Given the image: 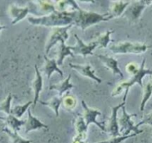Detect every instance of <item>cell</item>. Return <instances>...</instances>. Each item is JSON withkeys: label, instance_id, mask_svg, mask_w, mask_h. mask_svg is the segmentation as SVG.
<instances>
[{"label": "cell", "instance_id": "1", "mask_svg": "<svg viewBox=\"0 0 152 143\" xmlns=\"http://www.w3.org/2000/svg\"><path fill=\"white\" fill-rule=\"evenodd\" d=\"M28 21L33 26L64 27L73 23V11H55L46 16L39 17H28Z\"/></svg>", "mask_w": 152, "mask_h": 143}, {"label": "cell", "instance_id": "2", "mask_svg": "<svg viewBox=\"0 0 152 143\" xmlns=\"http://www.w3.org/2000/svg\"><path fill=\"white\" fill-rule=\"evenodd\" d=\"M111 20L109 14H99L93 11H87L81 9L79 6L73 10V23L81 28L83 31H85L87 28L96 25L101 22L108 21Z\"/></svg>", "mask_w": 152, "mask_h": 143}, {"label": "cell", "instance_id": "3", "mask_svg": "<svg viewBox=\"0 0 152 143\" xmlns=\"http://www.w3.org/2000/svg\"><path fill=\"white\" fill-rule=\"evenodd\" d=\"M145 58H144L142 62L141 65L140 66V69H139L138 71L136 72L135 74L132 75V77L131 78V79L128 80V81H125V82L121 83L120 84L117 86L116 88L114 89L113 91L111 93V96H116L120 94L122 91L125 90V93L124 95V98L122 101H126L127 96H128V92H129V89L131 87L134 85V84H137L143 88V84H142V79L145 75H152V70L148 69L145 68Z\"/></svg>", "mask_w": 152, "mask_h": 143}, {"label": "cell", "instance_id": "4", "mask_svg": "<svg viewBox=\"0 0 152 143\" xmlns=\"http://www.w3.org/2000/svg\"><path fill=\"white\" fill-rule=\"evenodd\" d=\"M148 46L144 43L122 42L109 46L110 51L113 54H142L145 52Z\"/></svg>", "mask_w": 152, "mask_h": 143}, {"label": "cell", "instance_id": "5", "mask_svg": "<svg viewBox=\"0 0 152 143\" xmlns=\"http://www.w3.org/2000/svg\"><path fill=\"white\" fill-rule=\"evenodd\" d=\"M152 4V1H134L130 2L122 17L126 18L130 23H135L141 17L146 7Z\"/></svg>", "mask_w": 152, "mask_h": 143}, {"label": "cell", "instance_id": "6", "mask_svg": "<svg viewBox=\"0 0 152 143\" xmlns=\"http://www.w3.org/2000/svg\"><path fill=\"white\" fill-rule=\"evenodd\" d=\"M121 109H122V114L120 119L118 120L119 126H120L119 132L122 133L123 136L130 135V133L131 131L134 132V134H137V135L143 133V130L139 129V128H137V125H134V122L132 120V117L137 116V114L136 113L129 114V113H127L125 106L122 107Z\"/></svg>", "mask_w": 152, "mask_h": 143}, {"label": "cell", "instance_id": "7", "mask_svg": "<svg viewBox=\"0 0 152 143\" xmlns=\"http://www.w3.org/2000/svg\"><path fill=\"white\" fill-rule=\"evenodd\" d=\"M72 24H70L67 26H64V27H58L55 28L52 31V34L50 36L49 41H48L47 44L46 46V55L50 52L51 49L55 45L57 44L58 42H61V43H65L66 40L68 39L69 34H68V30L73 26Z\"/></svg>", "mask_w": 152, "mask_h": 143}, {"label": "cell", "instance_id": "8", "mask_svg": "<svg viewBox=\"0 0 152 143\" xmlns=\"http://www.w3.org/2000/svg\"><path fill=\"white\" fill-rule=\"evenodd\" d=\"M125 102L122 101L119 104L116 105V106L111 107V116L109 119L108 126L106 128V131H107L110 134V135L112 137H116L120 136L117 114L119 109L122 108V107L125 106Z\"/></svg>", "mask_w": 152, "mask_h": 143}, {"label": "cell", "instance_id": "9", "mask_svg": "<svg viewBox=\"0 0 152 143\" xmlns=\"http://www.w3.org/2000/svg\"><path fill=\"white\" fill-rule=\"evenodd\" d=\"M81 105H82V107H84V113L83 117H84V120H85L87 126H89L90 124H95V125H97L102 131H106V128H105L104 123L98 122L97 119H96L98 116H101V115H102L101 111L96 110V109L90 108L84 100L81 101Z\"/></svg>", "mask_w": 152, "mask_h": 143}, {"label": "cell", "instance_id": "10", "mask_svg": "<svg viewBox=\"0 0 152 143\" xmlns=\"http://www.w3.org/2000/svg\"><path fill=\"white\" fill-rule=\"evenodd\" d=\"M74 37L76 40V44L73 46H69L70 50L73 54L80 55L83 57H87V55H93V51L97 48L95 43H91L90 44L87 45L84 43L82 40L78 37L77 34H75Z\"/></svg>", "mask_w": 152, "mask_h": 143}, {"label": "cell", "instance_id": "11", "mask_svg": "<svg viewBox=\"0 0 152 143\" xmlns=\"http://www.w3.org/2000/svg\"><path fill=\"white\" fill-rule=\"evenodd\" d=\"M69 66L72 69L76 70L81 75H84V76L87 77V78L96 81L98 84H101L102 83V80L100 79V78H99V77H97L95 75V70H93L92 69L91 66L89 65V64H87V65H81V64H73L72 63H69Z\"/></svg>", "mask_w": 152, "mask_h": 143}, {"label": "cell", "instance_id": "12", "mask_svg": "<svg viewBox=\"0 0 152 143\" xmlns=\"http://www.w3.org/2000/svg\"><path fill=\"white\" fill-rule=\"evenodd\" d=\"M96 57L101 60V61L104 64L105 66H107L111 70V72L114 75H118L121 78H124L123 73L119 67V63L115 58L103 55H97Z\"/></svg>", "mask_w": 152, "mask_h": 143}, {"label": "cell", "instance_id": "13", "mask_svg": "<svg viewBox=\"0 0 152 143\" xmlns=\"http://www.w3.org/2000/svg\"><path fill=\"white\" fill-rule=\"evenodd\" d=\"M41 128L48 129L49 127L45 125L44 123H43L40 119H38L37 118L34 116L31 112L30 109L28 108V119L26 120V124H25L26 134H28L30 131L41 129Z\"/></svg>", "mask_w": 152, "mask_h": 143}, {"label": "cell", "instance_id": "14", "mask_svg": "<svg viewBox=\"0 0 152 143\" xmlns=\"http://www.w3.org/2000/svg\"><path fill=\"white\" fill-rule=\"evenodd\" d=\"M35 73H36V76H35V79L34 80L33 84H32V87H33L34 90V97L33 101V106L34 107L36 106L37 103L39 101V98H40V94L41 93L42 90H43V78L40 74V72L38 69L37 65L34 66Z\"/></svg>", "mask_w": 152, "mask_h": 143}, {"label": "cell", "instance_id": "15", "mask_svg": "<svg viewBox=\"0 0 152 143\" xmlns=\"http://www.w3.org/2000/svg\"><path fill=\"white\" fill-rule=\"evenodd\" d=\"M9 13L11 17L13 18L11 24L14 25L26 18L28 13H30V11H29L28 6L24 7V8H19L16 5H11V7L9 8Z\"/></svg>", "mask_w": 152, "mask_h": 143}, {"label": "cell", "instance_id": "16", "mask_svg": "<svg viewBox=\"0 0 152 143\" xmlns=\"http://www.w3.org/2000/svg\"><path fill=\"white\" fill-rule=\"evenodd\" d=\"M44 60H45V65L43 69V71L44 72L45 75L47 76L48 79L51 78V75L55 72H57L58 73L60 74L61 77H63L64 73L61 71V69L58 67V63L55 59H49L47 57V55H44Z\"/></svg>", "mask_w": 152, "mask_h": 143}, {"label": "cell", "instance_id": "17", "mask_svg": "<svg viewBox=\"0 0 152 143\" xmlns=\"http://www.w3.org/2000/svg\"><path fill=\"white\" fill-rule=\"evenodd\" d=\"M129 4L130 2H122V1L113 2L108 13L110 18L113 19L122 16Z\"/></svg>", "mask_w": 152, "mask_h": 143}, {"label": "cell", "instance_id": "18", "mask_svg": "<svg viewBox=\"0 0 152 143\" xmlns=\"http://www.w3.org/2000/svg\"><path fill=\"white\" fill-rule=\"evenodd\" d=\"M71 74L68 75L64 81H62L61 82L58 83L57 84H53V85H51L49 87V90H56L57 92H58V94L59 96L63 97V95L64 93H65L66 92L68 91V90H71L72 88L74 87V86L70 83V79H71Z\"/></svg>", "mask_w": 152, "mask_h": 143}, {"label": "cell", "instance_id": "19", "mask_svg": "<svg viewBox=\"0 0 152 143\" xmlns=\"http://www.w3.org/2000/svg\"><path fill=\"white\" fill-rule=\"evenodd\" d=\"M113 33H114V31L107 30L104 33L99 34L95 37L94 41H93L92 43H95L99 49H104V48L107 47L108 44L111 42L110 35Z\"/></svg>", "mask_w": 152, "mask_h": 143}, {"label": "cell", "instance_id": "20", "mask_svg": "<svg viewBox=\"0 0 152 143\" xmlns=\"http://www.w3.org/2000/svg\"><path fill=\"white\" fill-rule=\"evenodd\" d=\"M75 127V131H77V134L76 135L78 136L84 141H85V139H87L88 126H87L85 120H84V117L81 115H78L77 119H76Z\"/></svg>", "mask_w": 152, "mask_h": 143}, {"label": "cell", "instance_id": "21", "mask_svg": "<svg viewBox=\"0 0 152 143\" xmlns=\"http://www.w3.org/2000/svg\"><path fill=\"white\" fill-rule=\"evenodd\" d=\"M35 8H37V11H40V15L46 16L48 14H51L53 11H56L55 9V5H54L53 2H33Z\"/></svg>", "mask_w": 152, "mask_h": 143}, {"label": "cell", "instance_id": "22", "mask_svg": "<svg viewBox=\"0 0 152 143\" xmlns=\"http://www.w3.org/2000/svg\"><path fill=\"white\" fill-rule=\"evenodd\" d=\"M1 119H3L5 123H6V125L9 126L13 131H16V132L20 131V128L26 124V120L19 119L18 118L15 117V116L11 114L8 115L5 118L1 117Z\"/></svg>", "mask_w": 152, "mask_h": 143}, {"label": "cell", "instance_id": "23", "mask_svg": "<svg viewBox=\"0 0 152 143\" xmlns=\"http://www.w3.org/2000/svg\"><path fill=\"white\" fill-rule=\"evenodd\" d=\"M71 56L74 57V54L70 50L69 46H66L65 43H61L57 52V63L58 66H61L64 62V60L66 57Z\"/></svg>", "mask_w": 152, "mask_h": 143}, {"label": "cell", "instance_id": "24", "mask_svg": "<svg viewBox=\"0 0 152 143\" xmlns=\"http://www.w3.org/2000/svg\"><path fill=\"white\" fill-rule=\"evenodd\" d=\"M62 99L63 97L61 96H55L54 98H51L50 100H49L48 101H40V103L41 104L45 105V106H47L49 107H50L55 113V116L58 117L59 116V108L61 104H62Z\"/></svg>", "mask_w": 152, "mask_h": 143}, {"label": "cell", "instance_id": "25", "mask_svg": "<svg viewBox=\"0 0 152 143\" xmlns=\"http://www.w3.org/2000/svg\"><path fill=\"white\" fill-rule=\"evenodd\" d=\"M2 131L5 132V134H8L9 137L11 138L12 143H31V140L26 139L23 138L20 135H19L18 132L13 131L10 130L8 128H4L2 129Z\"/></svg>", "mask_w": 152, "mask_h": 143}, {"label": "cell", "instance_id": "26", "mask_svg": "<svg viewBox=\"0 0 152 143\" xmlns=\"http://www.w3.org/2000/svg\"><path fill=\"white\" fill-rule=\"evenodd\" d=\"M31 104H33V101H28L22 105H17V106L14 107V108H11V114L20 119L26 113V111L28 110L29 107Z\"/></svg>", "mask_w": 152, "mask_h": 143}, {"label": "cell", "instance_id": "27", "mask_svg": "<svg viewBox=\"0 0 152 143\" xmlns=\"http://www.w3.org/2000/svg\"><path fill=\"white\" fill-rule=\"evenodd\" d=\"M152 95V84L151 82H148L143 87V96L142 99L141 104H140V111L142 112L145 109L146 103L150 99Z\"/></svg>", "mask_w": 152, "mask_h": 143}, {"label": "cell", "instance_id": "28", "mask_svg": "<svg viewBox=\"0 0 152 143\" xmlns=\"http://www.w3.org/2000/svg\"><path fill=\"white\" fill-rule=\"evenodd\" d=\"M13 96L12 94H8L6 98L0 104V111H2L8 116V115L11 114V101H12Z\"/></svg>", "mask_w": 152, "mask_h": 143}, {"label": "cell", "instance_id": "29", "mask_svg": "<svg viewBox=\"0 0 152 143\" xmlns=\"http://www.w3.org/2000/svg\"><path fill=\"white\" fill-rule=\"evenodd\" d=\"M62 104L66 109L72 110V109H73L75 107L77 101H76L75 98L73 96L67 95V96H65L64 97H63Z\"/></svg>", "mask_w": 152, "mask_h": 143}, {"label": "cell", "instance_id": "30", "mask_svg": "<svg viewBox=\"0 0 152 143\" xmlns=\"http://www.w3.org/2000/svg\"><path fill=\"white\" fill-rule=\"evenodd\" d=\"M137 134H130V135L128 136H116V137H112L110 139L105 140V141H102V142H95V143H122V142L125 141L128 139L131 138V137L136 136Z\"/></svg>", "mask_w": 152, "mask_h": 143}, {"label": "cell", "instance_id": "31", "mask_svg": "<svg viewBox=\"0 0 152 143\" xmlns=\"http://www.w3.org/2000/svg\"><path fill=\"white\" fill-rule=\"evenodd\" d=\"M148 125L150 126H152V111H151L150 113H148V114H146L144 116L142 120L140 122H139L137 125V128L140 126V125Z\"/></svg>", "mask_w": 152, "mask_h": 143}, {"label": "cell", "instance_id": "32", "mask_svg": "<svg viewBox=\"0 0 152 143\" xmlns=\"http://www.w3.org/2000/svg\"><path fill=\"white\" fill-rule=\"evenodd\" d=\"M139 69H140V66L137 65V63H128L126 66V70L128 72V73L132 75L138 71Z\"/></svg>", "mask_w": 152, "mask_h": 143}, {"label": "cell", "instance_id": "33", "mask_svg": "<svg viewBox=\"0 0 152 143\" xmlns=\"http://www.w3.org/2000/svg\"><path fill=\"white\" fill-rule=\"evenodd\" d=\"M71 143H84V141L81 138H80L78 136L76 135L73 138L72 141Z\"/></svg>", "mask_w": 152, "mask_h": 143}, {"label": "cell", "instance_id": "34", "mask_svg": "<svg viewBox=\"0 0 152 143\" xmlns=\"http://www.w3.org/2000/svg\"><path fill=\"white\" fill-rule=\"evenodd\" d=\"M6 26H2V25H0V31H1L2 30H3V29H5V28H6Z\"/></svg>", "mask_w": 152, "mask_h": 143}, {"label": "cell", "instance_id": "35", "mask_svg": "<svg viewBox=\"0 0 152 143\" xmlns=\"http://www.w3.org/2000/svg\"><path fill=\"white\" fill-rule=\"evenodd\" d=\"M151 84H152V78H151Z\"/></svg>", "mask_w": 152, "mask_h": 143}, {"label": "cell", "instance_id": "36", "mask_svg": "<svg viewBox=\"0 0 152 143\" xmlns=\"http://www.w3.org/2000/svg\"><path fill=\"white\" fill-rule=\"evenodd\" d=\"M0 119H1V117H0Z\"/></svg>", "mask_w": 152, "mask_h": 143}]
</instances>
